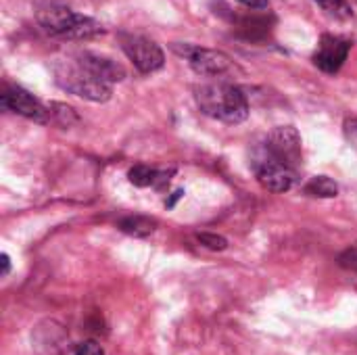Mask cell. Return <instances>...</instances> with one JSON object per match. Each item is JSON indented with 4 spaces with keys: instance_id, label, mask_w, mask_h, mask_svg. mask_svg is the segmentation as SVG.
<instances>
[{
    "instance_id": "3",
    "label": "cell",
    "mask_w": 357,
    "mask_h": 355,
    "mask_svg": "<svg viewBox=\"0 0 357 355\" xmlns=\"http://www.w3.org/2000/svg\"><path fill=\"white\" fill-rule=\"evenodd\" d=\"M52 75L56 86H61L65 92L75 94L79 98L92 100V103H107L111 98V86L98 80L92 71H88L75 54L56 59L52 63Z\"/></svg>"
},
{
    "instance_id": "21",
    "label": "cell",
    "mask_w": 357,
    "mask_h": 355,
    "mask_svg": "<svg viewBox=\"0 0 357 355\" xmlns=\"http://www.w3.org/2000/svg\"><path fill=\"white\" fill-rule=\"evenodd\" d=\"M0 262H2V274H0V276L4 278V276H8V272H10V257H8L6 253H2V255H0Z\"/></svg>"
},
{
    "instance_id": "5",
    "label": "cell",
    "mask_w": 357,
    "mask_h": 355,
    "mask_svg": "<svg viewBox=\"0 0 357 355\" xmlns=\"http://www.w3.org/2000/svg\"><path fill=\"white\" fill-rule=\"evenodd\" d=\"M253 172L257 176V182L272 192H287L297 182V169L278 161L272 153L264 149V144L253 155Z\"/></svg>"
},
{
    "instance_id": "11",
    "label": "cell",
    "mask_w": 357,
    "mask_h": 355,
    "mask_svg": "<svg viewBox=\"0 0 357 355\" xmlns=\"http://www.w3.org/2000/svg\"><path fill=\"white\" fill-rule=\"evenodd\" d=\"M176 174V169H155V167H149L144 163H138L134 165L130 172H128V178L134 186L138 188H146V186H153V188H161L165 186L172 176Z\"/></svg>"
},
{
    "instance_id": "14",
    "label": "cell",
    "mask_w": 357,
    "mask_h": 355,
    "mask_svg": "<svg viewBox=\"0 0 357 355\" xmlns=\"http://www.w3.org/2000/svg\"><path fill=\"white\" fill-rule=\"evenodd\" d=\"M322 10L324 15H328L331 19H337V21H349L354 17V8L347 0H314Z\"/></svg>"
},
{
    "instance_id": "13",
    "label": "cell",
    "mask_w": 357,
    "mask_h": 355,
    "mask_svg": "<svg viewBox=\"0 0 357 355\" xmlns=\"http://www.w3.org/2000/svg\"><path fill=\"white\" fill-rule=\"evenodd\" d=\"M303 192L316 199H333L339 195V184L328 176H316L303 186Z\"/></svg>"
},
{
    "instance_id": "10",
    "label": "cell",
    "mask_w": 357,
    "mask_h": 355,
    "mask_svg": "<svg viewBox=\"0 0 357 355\" xmlns=\"http://www.w3.org/2000/svg\"><path fill=\"white\" fill-rule=\"evenodd\" d=\"M75 59L88 69L92 71L98 80H102L105 84L113 86L115 82H123L126 80V69L123 65H119L117 61L105 56V54H96V52H90V50H82V52H75Z\"/></svg>"
},
{
    "instance_id": "4",
    "label": "cell",
    "mask_w": 357,
    "mask_h": 355,
    "mask_svg": "<svg viewBox=\"0 0 357 355\" xmlns=\"http://www.w3.org/2000/svg\"><path fill=\"white\" fill-rule=\"evenodd\" d=\"M172 50L178 56H182L199 75H205V77L220 80V77L236 71L234 61L226 52L215 50V48H205V46H197V44H188V42H174Z\"/></svg>"
},
{
    "instance_id": "6",
    "label": "cell",
    "mask_w": 357,
    "mask_h": 355,
    "mask_svg": "<svg viewBox=\"0 0 357 355\" xmlns=\"http://www.w3.org/2000/svg\"><path fill=\"white\" fill-rule=\"evenodd\" d=\"M119 42L121 50L140 73H155L165 65V54L155 40L140 33H119Z\"/></svg>"
},
{
    "instance_id": "18",
    "label": "cell",
    "mask_w": 357,
    "mask_h": 355,
    "mask_svg": "<svg viewBox=\"0 0 357 355\" xmlns=\"http://www.w3.org/2000/svg\"><path fill=\"white\" fill-rule=\"evenodd\" d=\"M73 355H105V349L96 341H84L75 347Z\"/></svg>"
},
{
    "instance_id": "16",
    "label": "cell",
    "mask_w": 357,
    "mask_h": 355,
    "mask_svg": "<svg viewBox=\"0 0 357 355\" xmlns=\"http://www.w3.org/2000/svg\"><path fill=\"white\" fill-rule=\"evenodd\" d=\"M197 241L209 251H224L228 247V241L220 234H213V232H199Z\"/></svg>"
},
{
    "instance_id": "20",
    "label": "cell",
    "mask_w": 357,
    "mask_h": 355,
    "mask_svg": "<svg viewBox=\"0 0 357 355\" xmlns=\"http://www.w3.org/2000/svg\"><path fill=\"white\" fill-rule=\"evenodd\" d=\"M241 4H245L247 8H268L270 0H238Z\"/></svg>"
},
{
    "instance_id": "19",
    "label": "cell",
    "mask_w": 357,
    "mask_h": 355,
    "mask_svg": "<svg viewBox=\"0 0 357 355\" xmlns=\"http://www.w3.org/2000/svg\"><path fill=\"white\" fill-rule=\"evenodd\" d=\"M343 132H345L347 142H349V144H351V146L357 151V117H351V119H347V121H345Z\"/></svg>"
},
{
    "instance_id": "17",
    "label": "cell",
    "mask_w": 357,
    "mask_h": 355,
    "mask_svg": "<svg viewBox=\"0 0 357 355\" xmlns=\"http://www.w3.org/2000/svg\"><path fill=\"white\" fill-rule=\"evenodd\" d=\"M339 266L343 270H349V272H356L357 274V245L345 249L341 255H339Z\"/></svg>"
},
{
    "instance_id": "7",
    "label": "cell",
    "mask_w": 357,
    "mask_h": 355,
    "mask_svg": "<svg viewBox=\"0 0 357 355\" xmlns=\"http://www.w3.org/2000/svg\"><path fill=\"white\" fill-rule=\"evenodd\" d=\"M0 105L6 111H13L25 119H31L36 123H48L50 121V107L42 105L33 94L19 86H6L0 94Z\"/></svg>"
},
{
    "instance_id": "12",
    "label": "cell",
    "mask_w": 357,
    "mask_h": 355,
    "mask_svg": "<svg viewBox=\"0 0 357 355\" xmlns=\"http://www.w3.org/2000/svg\"><path fill=\"white\" fill-rule=\"evenodd\" d=\"M117 228L134 239H144L149 234H153L157 230V220L146 218V216H128L123 220H119Z\"/></svg>"
},
{
    "instance_id": "1",
    "label": "cell",
    "mask_w": 357,
    "mask_h": 355,
    "mask_svg": "<svg viewBox=\"0 0 357 355\" xmlns=\"http://www.w3.org/2000/svg\"><path fill=\"white\" fill-rule=\"evenodd\" d=\"M195 100L207 117L224 123H243L249 117L247 94L228 82H209L197 86Z\"/></svg>"
},
{
    "instance_id": "8",
    "label": "cell",
    "mask_w": 357,
    "mask_h": 355,
    "mask_svg": "<svg viewBox=\"0 0 357 355\" xmlns=\"http://www.w3.org/2000/svg\"><path fill=\"white\" fill-rule=\"evenodd\" d=\"M264 149L272 153L278 161L297 169L301 163V136L293 126H278L270 132Z\"/></svg>"
},
{
    "instance_id": "9",
    "label": "cell",
    "mask_w": 357,
    "mask_h": 355,
    "mask_svg": "<svg viewBox=\"0 0 357 355\" xmlns=\"http://www.w3.org/2000/svg\"><path fill=\"white\" fill-rule=\"evenodd\" d=\"M349 50H351L349 40H345L341 36L326 33V36H322L318 50L314 52V63L324 73H337L343 67V63L347 61Z\"/></svg>"
},
{
    "instance_id": "2",
    "label": "cell",
    "mask_w": 357,
    "mask_h": 355,
    "mask_svg": "<svg viewBox=\"0 0 357 355\" xmlns=\"http://www.w3.org/2000/svg\"><path fill=\"white\" fill-rule=\"evenodd\" d=\"M36 21L48 36L63 40H90L105 33L102 23L92 17L79 15L59 2H46L38 6Z\"/></svg>"
},
{
    "instance_id": "15",
    "label": "cell",
    "mask_w": 357,
    "mask_h": 355,
    "mask_svg": "<svg viewBox=\"0 0 357 355\" xmlns=\"http://www.w3.org/2000/svg\"><path fill=\"white\" fill-rule=\"evenodd\" d=\"M50 121H56L61 128H69V126L77 123V115L73 113L71 107L61 105V103H52L50 105Z\"/></svg>"
}]
</instances>
